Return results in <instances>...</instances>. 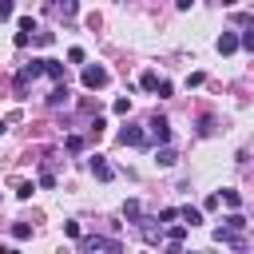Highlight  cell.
<instances>
[{"mask_svg": "<svg viewBox=\"0 0 254 254\" xmlns=\"http://www.w3.org/2000/svg\"><path fill=\"white\" fill-rule=\"evenodd\" d=\"M107 67H99V64H87L83 67V87H107Z\"/></svg>", "mask_w": 254, "mask_h": 254, "instance_id": "6da1fadb", "label": "cell"}, {"mask_svg": "<svg viewBox=\"0 0 254 254\" xmlns=\"http://www.w3.org/2000/svg\"><path fill=\"white\" fill-rule=\"evenodd\" d=\"M87 167H91V175H95L99 183H111V179H115V171H111V163H107L103 155H91V163H87Z\"/></svg>", "mask_w": 254, "mask_h": 254, "instance_id": "7a4b0ae2", "label": "cell"}, {"mask_svg": "<svg viewBox=\"0 0 254 254\" xmlns=\"http://www.w3.org/2000/svg\"><path fill=\"white\" fill-rule=\"evenodd\" d=\"M147 127H151V139H155V143H167V139H171V123H167L163 115H151Z\"/></svg>", "mask_w": 254, "mask_h": 254, "instance_id": "3957f363", "label": "cell"}, {"mask_svg": "<svg viewBox=\"0 0 254 254\" xmlns=\"http://www.w3.org/2000/svg\"><path fill=\"white\" fill-rule=\"evenodd\" d=\"M119 143H123V147H143L147 135H143L139 127H123V131H119Z\"/></svg>", "mask_w": 254, "mask_h": 254, "instance_id": "277c9868", "label": "cell"}, {"mask_svg": "<svg viewBox=\"0 0 254 254\" xmlns=\"http://www.w3.org/2000/svg\"><path fill=\"white\" fill-rule=\"evenodd\" d=\"M44 75H52L56 87H60V83H64V64H60V60H44Z\"/></svg>", "mask_w": 254, "mask_h": 254, "instance_id": "5b68a950", "label": "cell"}, {"mask_svg": "<svg viewBox=\"0 0 254 254\" xmlns=\"http://www.w3.org/2000/svg\"><path fill=\"white\" fill-rule=\"evenodd\" d=\"M234 48H238V36H234V32H222V36H218V52H222V56H230Z\"/></svg>", "mask_w": 254, "mask_h": 254, "instance_id": "8992f818", "label": "cell"}, {"mask_svg": "<svg viewBox=\"0 0 254 254\" xmlns=\"http://www.w3.org/2000/svg\"><path fill=\"white\" fill-rule=\"evenodd\" d=\"M179 214L187 218V226H198V222H202V210H198V206H183Z\"/></svg>", "mask_w": 254, "mask_h": 254, "instance_id": "52a82bcc", "label": "cell"}, {"mask_svg": "<svg viewBox=\"0 0 254 254\" xmlns=\"http://www.w3.org/2000/svg\"><path fill=\"white\" fill-rule=\"evenodd\" d=\"M139 83H143V91H159V83H163V79H159L155 71H143V79H139Z\"/></svg>", "mask_w": 254, "mask_h": 254, "instance_id": "ba28073f", "label": "cell"}, {"mask_svg": "<svg viewBox=\"0 0 254 254\" xmlns=\"http://www.w3.org/2000/svg\"><path fill=\"white\" fill-rule=\"evenodd\" d=\"M139 214H143L139 198H127V202H123V218H139Z\"/></svg>", "mask_w": 254, "mask_h": 254, "instance_id": "9c48e42d", "label": "cell"}, {"mask_svg": "<svg viewBox=\"0 0 254 254\" xmlns=\"http://www.w3.org/2000/svg\"><path fill=\"white\" fill-rule=\"evenodd\" d=\"M48 103H52V107H60V103H67V87L60 83V87H56V91L48 95Z\"/></svg>", "mask_w": 254, "mask_h": 254, "instance_id": "30bf717a", "label": "cell"}, {"mask_svg": "<svg viewBox=\"0 0 254 254\" xmlns=\"http://www.w3.org/2000/svg\"><path fill=\"white\" fill-rule=\"evenodd\" d=\"M155 163H159V167H175V151H171V147H163V151L155 155Z\"/></svg>", "mask_w": 254, "mask_h": 254, "instance_id": "8fae6325", "label": "cell"}, {"mask_svg": "<svg viewBox=\"0 0 254 254\" xmlns=\"http://www.w3.org/2000/svg\"><path fill=\"white\" fill-rule=\"evenodd\" d=\"M242 226H246V218H242V214H230V218H226V226H222V230H230V234H238V230H242Z\"/></svg>", "mask_w": 254, "mask_h": 254, "instance_id": "7c38bea8", "label": "cell"}, {"mask_svg": "<svg viewBox=\"0 0 254 254\" xmlns=\"http://www.w3.org/2000/svg\"><path fill=\"white\" fill-rule=\"evenodd\" d=\"M32 190H36V187H32L28 179H20V183H16V198H32Z\"/></svg>", "mask_w": 254, "mask_h": 254, "instance_id": "4fadbf2b", "label": "cell"}, {"mask_svg": "<svg viewBox=\"0 0 254 254\" xmlns=\"http://www.w3.org/2000/svg\"><path fill=\"white\" fill-rule=\"evenodd\" d=\"M222 202H226V206H234V210H238V206H242V194H238V190H222Z\"/></svg>", "mask_w": 254, "mask_h": 254, "instance_id": "5bb4252c", "label": "cell"}, {"mask_svg": "<svg viewBox=\"0 0 254 254\" xmlns=\"http://www.w3.org/2000/svg\"><path fill=\"white\" fill-rule=\"evenodd\" d=\"M12 238H20V242L32 238V226H28V222H16V226H12Z\"/></svg>", "mask_w": 254, "mask_h": 254, "instance_id": "9a60e30c", "label": "cell"}, {"mask_svg": "<svg viewBox=\"0 0 254 254\" xmlns=\"http://www.w3.org/2000/svg\"><path fill=\"white\" fill-rule=\"evenodd\" d=\"M20 32H28V36H32V32H36V20H32V16H20Z\"/></svg>", "mask_w": 254, "mask_h": 254, "instance_id": "2e32d148", "label": "cell"}, {"mask_svg": "<svg viewBox=\"0 0 254 254\" xmlns=\"http://www.w3.org/2000/svg\"><path fill=\"white\" fill-rule=\"evenodd\" d=\"M115 111H119V115H127V111H131V99H127V95H119V99H115Z\"/></svg>", "mask_w": 254, "mask_h": 254, "instance_id": "e0dca14e", "label": "cell"}, {"mask_svg": "<svg viewBox=\"0 0 254 254\" xmlns=\"http://www.w3.org/2000/svg\"><path fill=\"white\" fill-rule=\"evenodd\" d=\"M64 147H67V151H79V147H83V139H79V135H67V139H64Z\"/></svg>", "mask_w": 254, "mask_h": 254, "instance_id": "ac0fdd59", "label": "cell"}, {"mask_svg": "<svg viewBox=\"0 0 254 254\" xmlns=\"http://www.w3.org/2000/svg\"><path fill=\"white\" fill-rule=\"evenodd\" d=\"M67 60L71 64H83V48H67Z\"/></svg>", "mask_w": 254, "mask_h": 254, "instance_id": "d6986e66", "label": "cell"}, {"mask_svg": "<svg viewBox=\"0 0 254 254\" xmlns=\"http://www.w3.org/2000/svg\"><path fill=\"white\" fill-rule=\"evenodd\" d=\"M183 234H187V226H171V242H175V246L183 242Z\"/></svg>", "mask_w": 254, "mask_h": 254, "instance_id": "ffe728a7", "label": "cell"}, {"mask_svg": "<svg viewBox=\"0 0 254 254\" xmlns=\"http://www.w3.org/2000/svg\"><path fill=\"white\" fill-rule=\"evenodd\" d=\"M12 12H16V8H12V4H8V0H0V20H8V16H12Z\"/></svg>", "mask_w": 254, "mask_h": 254, "instance_id": "44dd1931", "label": "cell"}, {"mask_svg": "<svg viewBox=\"0 0 254 254\" xmlns=\"http://www.w3.org/2000/svg\"><path fill=\"white\" fill-rule=\"evenodd\" d=\"M238 44H242V48H246V52H254V32H246V36H242V40H238Z\"/></svg>", "mask_w": 254, "mask_h": 254, "instance_id": "7402d4cb", "label": "cell"}, {"mask_svg": "<svg viewBox=\"0 0 254 254\" xmlns=\"http://www.w3.org/2000/svg\"><path fill=\"white\" fill-rule=\"evenodd\" d=\"M107 254H119V242H111V246H107Z\"/></svg>", "mask_w": 254, "mask_h": 254, "instance_id": "603a6c76", "label": "cell"}, {"mask_svg": "<svg viewBox=\"0 0 254 254\" xmlns=\"http://www.w3.org/2000/svg\"><path fill=\"white\" fill-rule=\"evenodd\" d=\"M0 254H20V250H12V246H0Z\"/></svg>", "mask_w": 254, "mask_h": 254, "instance_id": "cb8c5ba5", "label": "cell"}, {"mask_svg": "<svg viewBox=\"0 0 254 254\" xmlns=\"http://www.w3.org/2000/svg\"><path fill=\"white\" fill-rule=\"evenodd\" d=\"M0 135H4V119H0Z\"/></svg>", "mask_w": 254, "mask_h": 254, "instance_id": "d4e9b609", "label": "cell"}, {"mask_svg": "<svg viewBox=\"0 0 254 254\" xmlns=\"http://www.w3.org/2000/svg\"><path fill=\"white\" fill-rule=\"evenodd\" d=\"M143 254H147V250H143Z\"/></svg>", "mask_w": 254, "mask_h": 254, "instance_id": "484cf974", "label": "cell"}]
</instances>
